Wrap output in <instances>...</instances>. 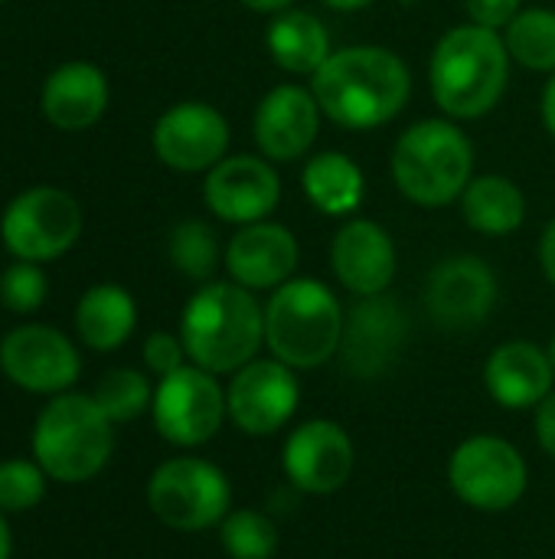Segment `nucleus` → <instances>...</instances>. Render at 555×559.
I'll return each mask as SVG.
<instances>
[{
	"label": "nucleus",
	"instance_id": "1",
	"mask_svg": "<svg viewBox=\"0 0 555 559\" xmlns=\"http://www.w3.org/2000/svg\"><path fill=\"white\" fill-rule=\"evenodd\" d=\"M311 92L330 121L350 131H366L393 121L406 108L412 75L386 46H347L330 52L314 72Z\"/></svg>",
	"mask_w": 555,
	"mask_h": 559
},
{
	"label": "nucleus",
	"instance_id": "2",
	"mask_svg": "<svg viewBox=\"0 0 555 559\" xmlns=\"http://www.w3.org/2000/svg\"><path fill=\"white\" fill-rule=\"evenodd\" d=\"M180 337L196 367L216 377L236 373L265 344V308L236 282H209L186 301Z\"/></svg>",
	"mask_w": 555,
	"mask_h": 559
},
{
	"label": "nucleus",
	"instance_id": "3",
	"mask_svg": "<svg viewBox=\"0 0 555 559\" xmlns=\"http://www.w3.org/2000/svg\"><path fill=\"white\" fill-rule=\"evenodd\" d=\"M510 79V52L497 29L455 26L432 52L429 82L448 118H481L497 108Z\"/></svg>",
	"mask_w": 555,
	"mask_h": 559
},
{
	"label": "nucleus",
	"instance_id": "4",
	"mask_svg": "<svg viewBox=\"0 0 555 559\" xmlns=\"http://www.w3.org/2000/svg\"><path fill=\"white\" fill-rule=\"evenodd\" d=\"M343 321V308L324 282L291 278L265 305V344L291 370H314L340 354Z\"/></svg>",
	"mask_w": 555,
	"mask_h": 559
},
{
	"label": "nucleus",
	"instance_id": "5",
	"mask_svg": "<svg viewBox=\"0 0 555 559\" xmlns=\"http://www.w3.org/2000/svg\"><path fill=\"white\" fill-rule=\"evenodd\" d=\"M95 396L56 393L39 413L33 429V459L39 468L62 485H82L95 478L114 449V432Z\"/></svg>",
	"mask_w": 555,
	"mask_h": 559
},
{
	"label": "nucleus",
	"instance_id": "6",
	"mask_svg": "<svg viewBox=\"0 0 555 559\" xmlns=\"http://www.w3.org/2000/svg\"><path fill=\"white\" fill-rule=\"evenodd\" d=\"M474 170V147L468 134L445 121L429 118L402 131L393 147L396 187L419 206H445L464 193Z\"/></svg>",
	"mask_w": 555,
	"mask_h": 559
},
{
	"label": "nucleus",
	"instance_id": "7",
	"mask_svg": "<svg viewBox=\"0 0 555 559\" xmlns=\"http://www.w3.org/2000/svg\"><path fill=\"white\" fill-rule=\"evenodd\" d=\"M147 504L170 531L196 534L222 524L232 511V488L222 468L206 459H170L147 481Z\"/></svg>",
	"mask_w": 555,
	"mask_h": 559
},
{
	"label": "nucleus",
	"instance_id": "8",
	"mask_svg": "<svg viewBox=\"0 0 555 559\" xmlns=\"http://www.w3.org/2000/svg\"><path fill=\"white\" fill-rule=\"evenodd\" d=\"M448 485L461 504L500 514L523 501L530 468L520 449L497 436H471L448 459Z\"/></svg>",
	"mask_w": 555,
	"mask_h": 559
},
{
	"label": "nucleus",
	"instance_id": "9",
	"mask_svg": "<svg viewBox=\"0 0 555 559\" xmlns=\"http://www.w3.org/2000/svg\"><path fill=\"white\" fill-rule=\"evenodd\" d=\"M0 236L13 259L52 262L79 242L82 206L59 187H29L7 203Z\"/></svg>",
	"mask_w": 555,
	"mask_h": 559
},
{
	"label": "nucleus",
	"instance_id": "10",
	"mask_svg": "<svg viewBox=\"0 0 555 559\" xmlns=\"http://www.w3.org/2000/svg\"><path fill=\"white\" fill-rule=\"evenodd\" d=\"M154 426L157 432L183 449L209 442L222 419L229 416L226 409V390L216 383V373L203 367H180L167 377H160L154 390Z\"/></svg>",
	"mask_w": 555,
	"mask_h": 559
},
{
	"label": "nucleus",
	"instance_id": "11",
	"mask_svg": "<svg viewBox=\"0 0 555 559\" xmlns=\"http://www.w3.org/2000/svg\"><path fill=\"white\" fill-rule=\"evenodd\" d=\"M406 341H409L406 308L396 298L370 295L360 298L343 321L340 357L350 377L376 380L402 357Z\"/></svg>",
	"mask_w": 555,
	"mask_h": 559
},
{
	"label": "nucleus",
	"instance_id": "12",
	"mask_svg": "<svg viewBox=\"0 0 555 559\" xmlns=\"http://www.w3.org/2000/svg\"><path fill=\"white\" fill-rule=\"evenodd\" d=\"M301 403L298 377L288 364L278 357L272 360H252L242 370L232 373V383L226 390V409L229 419L245 436H272L291 423Z\"/></svg>",
	"mask_w": 555,
	"mask_h": 559
},
{
	"label": "nucleus",
	"instance_id": "13",
	"mask_svg": "<svg viewBox=\"0 0 555 559\" xmlns=\"http://www.w3.org/2000/svg\"><path fill=\"white\" fill-rule=\"evenodd\" d=\"M353 442L334 419H311L298 426L281 449V468L301 495H337L353 475Z\"/></svg>",
	"mask_w": 555,
	"mask_h": 559
},
{
	"label": "nucleus",
	"instance_id": "14",
	"mask_svg": "<svg viewBox=\"0 0 555 559\" xmlns=\"http://www.w3.org/2000/svg\"><path fill=\"white\" fill-rule=\"evenodd\" d=\"M0 370L29 393H65L79 380L82 360L62 331L23 324L0 341Z\"/></svg>",
	"mask_w": 555,
	"mask_h": 559
},
{
	"label": "nucleus",
	"instance_id": "15",
	"mask_svg": "<svg viewBox=\"0 0 555 559\" xmlns=\"http://www.w3.org/2000/svg\"><path fill=\"white\" fill-rule=\"evenodd\" d=\"M497 305V278L478 255H455L435 265L425 285V308L445 331H471Z\"/></svg>",
	"mask_w": 555,
	"mask_h": 559
},
{
	"label": "nucleus",
	"instance_id": "16",
	"mask_svg": "<svg viewBox=\"0 0 555 559\" xmlns=\"http://www.w3.org/2000/svg\"><path fill=\"white\" fill-rule=\"evenodd\" d=\"M229 147L226 118L206 102H180L154 124V151L160 164L180 174L213 170Z\"/></svg>",
	"mask_w": 555,
	"mask_h": 559
},
{
	"label": "nucleus",
	"instance_id": "17",
	"mask_svg": "<svg viewBox=\"0 0 555 559\" xmlns=\"http://www.w3.org/2000/svg\"><path fill=\"white\" fill-rule=\"evenodd\" d=\"M281 197L278 174L268 160L239 154V157H222L213 170H206L203 183V200L206 206L226 219V223H262Z\"/></svg>",
	"mask_w": 555,
	"mask_h": 559
},
{
	"label": "nucleus",
	"instance_id": "18",
	"mask_svg": "<svg viewBox=\"0 0 555 559\" xmlns=\"http://www.w3.org/2000/svg\"><path fill=\"white\" fill-rule=\"evenodd\" d=\"M255 144L268 160L304 157L321 131V105L314 92L301 85L272 88L255 108Z\"/></svg>",
	"mask_w": 555,
	"mask_h": 559
},
{
	"label": "nucleus",
	"instance_id": "19",
	"mask_svg": "<svg viewBox=\"0 0 555 559\" xmlns=\"http://www.w3.org/2000/svg\"><path fill=\"white\" fill-rule=\"evenodd\" d=\"M226 269L249 292L281 288L298 269V239L281 223H249L226 246Z\"/></svg>",
	"mask_w": 555,
	"mask_h": 559
},
{
	"label": "nucleus",
	"instance_id": "20",
	"mask_svg": "<svg viewBox=\"0 0 555 559\" xmlns=\"http://www.w3.org/2000/svg\"><path fill=\"white\" fill-rule=\"evenodd\" d=\"M330 265L343 288L360 298L386 295L396 278V246L373 219H350L330 246Z\"/></svg>",
	"mask_w": 555,
	"mask_h": 559
},
{
	"label": "nucleus",
	"instance_id": "21",
	"mask_svg": "<svg viewBox=\"0 0 555 559\" xmlns=\"http://www.w3.org/2000/svg\"><path fill=\"white\" fill-rule=\"evenodd\" d=\"M553 360L550 350L533 341H507L491 350L484 364V383L494 403L504 409H536L553 393Z\"/></svg>",
	"mask_w": 555,
	"mask_h": 559
},
{
	"label": "nucleus",
	"instance_id": "22",
	"mask_svg": "<svg viewBox=\"0 0 555 559\" xmlns=\"http://www.w3.org/2000/svg\"><path fill=\"white\" fill-rule=\"evenodd\" d=\"M108 79L92 62H62L49 72L39 92L43 118L59 131H85L108 108Z\"/></svg>",
	"mask_w": 555,
	"mask_h": 559
},
{
	"label": "nucleus",
	"instance_id": "23",
	"mask_svg": "<svg viewBox=\"0 0 555 559\" xmlns=\"http://www.w3.org/2000/svg\"><path fill=\"white\" fill-rule=\"evenodd\" d=\"M272 59L294 75H314L330 59V33L307 10H281L265 33Z\"/></svg>",
	"mask_w": 555,
	"mask_h": 559
},
{
	"label": "nucleus",
	"instance_id": "24",
	"mask_svg": "<svg viewBox=\"0 0 555 559\" xmlns=\"http://www.w3.org/2000/svg\"><path fill=\"white\" fill-rule=\"evenodd\" d=\"M137 324V305L121 285H95L75 308V331L92 350H118Z\"/></svg>",
	"mask_w": 555,
	"mask_h": 559
},
{
	"label": "nucleus",
	"instance_id": "25",
	"mask_svg": "<svg viewBox=\"0 0 555 559\" xmlns=\"http://www.w3.org/2000/svg\"><path fill=\"white\" fill-rule=\"evenodd\" d=\"M461 213L464 223L484 236H510L527 219V197L510 177L484 174L471 177V183L464 187Z\"/></svg>",
	"mask_w": 555,
	"mask_h": 559
},
{
	"label": "nucleus",
	"instance_id": "26",
	"mask_svg": "<svg viewBox=\"0 0 555 559\" xmlns=\"http://www.w3.org/2000/svg\"><path fill=\"white\" fill-rule=\"evenodd\" d=\"M304 193L327 216H347L363 203V170L340 151H324L304 167Z\"/></svg>",
	"mask_w": 555,
	"mask_h": 559
},
{
	"label": "nucleus",
	"instance_id": "27",
	"mask_svg": "<svg viewBox=\"0 0 555 559\" xmlns=\"http://www.w3.org/2000/svg\"><path fill=\"white\" fill-rule=\"evenodd\" d=\"M507 52L533 72H555V13L520 10L507 26Z\"/></svg>",
	"mask_w": 555,
	"mask_h": 559
},
{
	"label": "nucleus",
	"instance_id": "28",
	"mask_svg": "<svg viewBox=\"0 0 555 559\" xmlns=\"http://www.w3.org/2000/svg\"><path fill=\"white\" fill-rule=\"evenodd\" d=\"M219 544L229 559H272L278 554V527L268 514L239 508L222 518Z\"/></svg>",
	"mask_w": 555,
	"mask_h": 559
},
{
	"label": "nucleus",
	"instance_id": "29",
	"mask_svg": "<svg viewBox=\"0 0 555 559\" xmlns=\"http://www.w3.org/2000/svg\"><path fill=\"white\" fill-rule=\"evenodd\" d=\"M170 262L180 275L193 278V282H206L216 265H219V242L216 233L200 223V219H186L180 226H173L170 242H167Z\"/></svg>",
	"mask_w": 555,
	"mask_h": 559
},
{
	"label": "nucleus",
	"instance_id": "30",
	"mask_svg": "<svg viewBox=\"0 0 555 559\" xmlns=\"http://www.w3.org/2000/svg\"><path fill=\"white\" fill-rule=\"evenodd\" d=\"M95 403L105 409V416L111 423H131L154 403V390H150V383H147V377L141 370L118 367V370H108L98 380Z\"/></svg>",
	"mask_w": 555,
	"mask_h": 559
},
{
	"label": "nucleus",
	"instance_id": "31",
	"mask_svg": "<svg viewBox=\"0 0 555 559\" xmlns=\"http://www.w3.org/2000/svg\"><path fill=\"white\" fill-rule=\"evenodd\" d=\"M46 478L49 475L39 468V462H26V459L0 462V511L7 514L33 511L46 495Z\"/></svg>",
	"mask_w": 555,
	"mask_h": 559
},
{
	"label": "nucleus",
	"instance_id": "32",
	"mask_svg": "<svg viewBox=\"0 0 555 559\" xmlns=\"http://www.w3.org/2000/svg\"><path fill=\"white\" fill-rule=\"evenodd\" d=\"M49 282L39 269V262H23L16 259L3 275H0V301L7 311L29 314L46 301Z\"/></svg>",
	"mask_w": 555,
	"mask_h": 559
},
{
	"label": "nucleus",
	"instance_id": "33",
	"mask_svg": "<svg viewBox=\"0 0 555 559\" xmlns=\"http://www.w3.org/2000/svg\"><path fill=\"white\" fill-rule=\"evenodd\" d=\"M183 360H186L183 337H173V334H167V331H154V334L144 341V364H147L150 373L167 377V373L186 367Z\"/></svg>",
	"mask_w": 555,
	"mask_h": 559
},
{
	"label": "nucleus",
	"instance_id": "34",
	"mask_svg": "<svg viewBox=\"0 0 555 559\" xmlns=\"http://www.w3.org/2000/svg\"><path fill=\"white\" fill-rule=\"evenodd\" d=\"M468 13L484 29H507L520 13V0H468Z\"/></svg>",
	"mask_w": 555,
	"mask_h": 559
},
{
	"label": "nucleus",
	"instance_id": "35",
	"mask_svg": "<svg viewBox=\"0 0 555 559\" xmlns=\"http://www.w3.org/2000/svg\"><path fill=\"white\" fill-rule=\"evenodd\" d=\"M533 426H536V439H540L543 452L555 459V390L536 406V423Z\"/></svg>",
	"mask_w": 555,
	"mask_h": 559
},
{
	"label": "nucleus",
	"instance_id": "36",
	"mask_svg": "<svg viewBox=\"0 0 555 559\" xmlns=\"http://www.w3.org/2000/svg\"><path fill=\"white\" fill-rule=\"evenodd\" d=\"M540 262H543V272H546L550 285L555 288V219L546 226V233H543V242H540Z\"/></svg>",
	"mask_w": 555,
	"mask_h": 559
},
{
	"label": "nucleus",
	"instance_id": "37",
	"mask_svg": "<svg viewBox=\"0 0 555 559\" xmlns=\"http://www.w3.org/2000/svg\"><path fill=\"white\" fill-rule=\"evenodd\" d=\"M543 121H546V131L555 138V72L543 92Z\"/></svg>",
	"mask_w": 555,
	"mask_h": 559
},
{
	"label": "nucleus",
	"instance_id": "38",
	"mask_svg": "<svg viewBox=\"0 0 555 559\" xmlns=\"http://www.w3.org/2000/svg\"><path fill=\"white\" fill-rule=\"evenodd\" d=\"M242 3L258 13H281V10H291L294 0H242Z\"/></svg>",
	"mask_w": 555,
	"mask_h": 559
},
{
	"label": "nucleus",
	"instance_id": "39",
	"mask_svg": "<svg viewBox=\"0 0 555 559\" xmlns=\"http://www.w3.org/2000/svg\"><path fill=\"white\" fill-rule=\"evenodd\" d=\"M330 10H340V13H353V10H363V7H370L373 0H324Z\"/></svg>",
	"mask_w": 555,
	"mask_h": 559
},
{
	"label": "nucleus",
	"instance_id": "40",
	"mask_svg": "<svg viewBox=\"0 0 555 559\" xmlns=\"http://www.w3.org/2000/svg\"><path fill=\"white\" fill-rule=\"evenodd\" d=\"M0 559H10V527L3 521V511H0Z\"/></svg>",
	"mask_w": 555,
	"mask_h": 559
},
{
	"label": "nucleus",
	"instance_id": "41",
	"mask_svg": "<svg viewBox=\"0 0 555 559\" xmlns=\"http://www.w3.org/2000/svg\"><path fill=\"white\" fill-rule=\"evenodd\" d=\"M550 360H553V370H555V337H553V344H550Z\"/></svg>",
	"mask_w": 555,
	"mask_h": 559
},
{
	"label": "nucleus",
	"instance_id": "42",
	"mask_svg": "<svg viewBox=\"0 0 555 559\" xmlns=\"http://www.w3.org/2000/svg\"><path fill=\"white\" fill-rule=\"evenodd\" d=\"M0 3H3V0H0Z\"/></svg>",
	"mask_w": 555,
	"mask_h": 559
}]
</instances>
